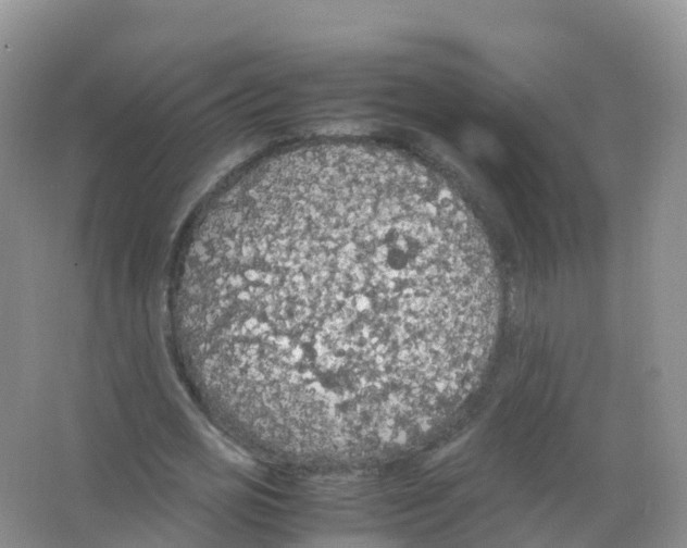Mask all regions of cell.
<instances>
[{"instance_id": "6da1fadb", "label": "cell", "mask_w": 687, "mask_h": 548, "mask_svg": "<svg viewBox=\"0 0 687 548\" xmlns=\"http://www.w3.org/2000/svg\"><path fill=\"white\" fill-rule=\"evenodd\" d=\"M500 288L484 234L421 163L327 144L255 164L208 207L174 319L193 385L283 458L407 447L474 388Z\"/></svg>"}]
</instances>
